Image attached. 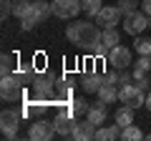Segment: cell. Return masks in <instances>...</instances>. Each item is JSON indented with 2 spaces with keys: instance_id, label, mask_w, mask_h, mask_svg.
Listing matches in <instances>:
<instances>
[{
  "instance_id": "f546056e",
  "label": "cell",
  "mask_w": 151,
  "mask_h": 141,
  "mask_svg": "<svg viewBox=\"0 0 151 141\" xmlns=\"http://www.w3.org/2000/svg\"><path fill=\"white\" fill-rule=\"evenodd\" d=\"M108 50H111V48H108V45L101 40V43H96V45L91 48V53L96 55V58H106V55H108Z\"/></svg>"
},
{
  "instance_id": "f1b7e54d",
  "label": "cell",
  "mask_w": 151,
  "mask_h": 141,
  "mask_svg": "<svg viewBox=\"0 0 151 141\" xmlns=\"http://www.w3.org/2000/svg\"><path fill=\"white\" fill-rule=\"evenodd\" d=\"M134 70H144V73H149V70H151V55H139Z\"/></svg>"
},
{
  "instance_id": "83f0119b",
  "label": "cell",
  "mask_w": 151,
  "mask_h": 141,
  "mask_svg": "<svg viewBox=\"0 0 151 141\" xmlns=\"http://www.w3.org/2000/svg\"><path fill=\"white\" fill-rule=\"evenodd\" d=\"M13 3H15V0H0V18H3V20H8V18L13 15Z\"/></svg>"
},
{
  "instance_id": "d4e9b609",
  "label": "cell",
  "mask_w": 151,
  "mask_h": 141,
  "mask_svg": "<svg viewBox=\"0 0 151 141\" xmlns=\"http://www.w3.org/2000/svg\"><path fill=\"white\" fill-rule=\"evenodd\" d=\"M134 48H136V53L139 55H151V38H136L134 40Z\"/></svg>"
},
{
  "instance_id": "7a4b0ae2",
  "label": "cell",
  "mask_w": 151,
  "mask_h": 141,
  "mask_svg": "<svg viewBox=\"0 0 151 141\" xmlns=\"http://www.w3.org/2000/svg\"><path fill=\"white\" fill-rule=\"evenodd\" d=\"M0 96H3V101H10V103H20L25 101V83L20 81V78L13 73V76H5L0 78Z\"/></svg>"
},
{
  "instance_id": "e575fe53",
  "label": "cell",
  "mask_w": 151,
  "mask_h": 141,
  "mask_svg": "<svg viewBox=\"0 0 151 141\" xmlns=\"http://www.w3.org/2000/svg\"><path fill=\"white\" fill-rule=\"evenodd\" d=\"M149 28H151V18H149Z\"/></svg>"
},
{
  "instance_id": "277c9868",
  "label": "cell",
  "mask_w": 151,
  "mask_h": 141,
  "mask_svg": "<svg viewBox=\"0 0 151 141\" xmlns=\"http://www.w3.org/2000/svg\"><path fill=\"white\" fill-rule=\"evenodd\" d=\"M50 8H53V15L60 20H76L78 13H83L81 0H53Z\"/></svg>"
},
{
  "instance_id": "30bf717a",
  "label": "cell",
  "mask_w": 151,
  "mask_h": 141,
  "mask_svg": "<svg viewBox=\"0 0 151 141\" xmlns=\"http://www.w3.org/2000/svg\"><path fill=\"white\" fill-rule=\"evenodd\" d=\"M96 129L98 126L93 124V121H76V129H73V134H70V139H76V141H91V139H96Z\"/></svg>"
},
{
  "instance_id": "836d02e7",
  "label": "cell",
  "mask_w": 151,
  "mask_h": 141,
  "mask_svg": "<svg viewBox=\"0 0 151 141\" xmlns=\"http://www.w3.org/2000/svg\"><path fill=\"white\" fill-rule=\"evenodd\" d=\"M146 139H149V141H151V134H146Z\"/></svg>"
},
{
  "instance_id": "4fadbf2b",
  "label": "cell",
  "mask_w": 151,
  "mask_h": 141,
  "mask_svg": "<svg viewBox=\"0 0 151 141\" xmlns=\"http://www.w3.org/2000/svg\"><path fill=\"white\" fill-rule=\"evenodd\" d=\"M81 86H83L86 93H98V88L103 86V76L101 73H86L81 78Z\"/></svg>"
},
{
  "instance_id": "cb8c5ba5",
  "label": "cell",
  "mask_w": 151,
  "mask_h": 141,
  "mask_svg": "<svg viewBox=\"0 0 151 141\" xmlns=\"http://www.w3.org/2000/svg\"><path fill=\"white\" fill-rule=\"evenodd\" d=\"M70 106H73V116H86L88 109H91V103H88L86 98H73Z\"/></svg>"
},
{
  "instance_id": "3957f363",
  "label": "cell",
  "mask_w": 151,
  "mask_h": 141,
  "mask_svg": "<svg viewBox=\"0 0 151 141\" xmlns=\"http://www.w3.org/2000/svg\"><path fill=\"white\" fill-rule=\"evenodd\" d=\"M119 101L124 103V106H129V109H141V106H146V96H144V91H141L136 83H126V86L119 88Z\"/></svg>"
},
{
  "instance_id": "603a6c76",
  "label": "cell",
  "mask_w": 151,
  "mask_h": 141,
  "mask_svg": "<svg viewBox=\"0 0 151 141\" xmlns=\"http://www.w3.org/2000/svg\"><path fill=\"white\" fill-rule=\"evenodd\" d=\"M33 10L43 18V20L48 15H53V8H50V3H45V0H33Z\"/></svg>"
},
{
  "instance_id": "ba28073f",
  "label": "cell",
  "mask_w": 151,
  "mask_h": 141,
  "mask_svg": "<svg viewBox=\"0 0 151 141\" xmlns=\"http://www.w3.org/2000/svg\"><path fill=\"white\" fill-rule=\"evenodd\" d=\"M121 20H124V13H121L119 5H103L101 13L96 15V23L101 28H116Z\"/></svg>"
},
{
  "instance_id": "52a82bcc",
  "label": "cell",
  "mask_w": 151,
  "mask_h": 141,
  "mask_svg": "<svg viewBox=\"0 0 151 141\" xmlns=\"http://www.w3.org/2000/svg\"><path fill=\"white\" fill-rule=\"evenodd\" d=\"M55 136V124L53 121H45V119H38L30 124V131H28V139L33 141H50Z\"/></svg>"
},
{
  "instance_id": "d6986e66",
  "label": "cell",
  "mask_w": 151,
  "mask_h": 141,
  "mask_svg": "<svg viewBox=\"0 0 151 141\" xmlns=\"http://www.w3.org/2000/svg\"><path fill=\"white\" fill-rule=\"evenodd\" d=\"M15 73V58H13L10 53H3V58H0V76H13Z\"/></svg>"
},
{
  "instance_id": "9c48e42d",
  "label": "cell",
  "mask_w": 151,
  "mask_h": 141,
  "mask_svg": "<svg viewBox=\"0 0 151 141\" xmlns=\"http://www.w3.org/2000/svg\"><path fill=\"white\" fill-rule=\"evenodd\" d=\"M0 126H3V136H5V139H15L18 126H20V114L13 111V109H5L0 114Z\"/></svg>"
},
{
  "instance_id": "484cf974",
  "label": "cell",
  "mask_w": 151,
  "mask_h": 141,
  "mask_svg": "<svg viewBox=\"0 0 151 141\" xmlns=\"http://www.w3.org/2000/svg\"><path fill=\"white\" fill-rule=\"evenodd\" d=\"M38 23H43V18H40V15H38L35 10H33L30 15H25V18L20 20V28H23V30H33V28H35Z\"/></svg>"
},
{
  "instance_id": "ffe728a7",
  "label": "cell",
  "mask_w": 151,
  "mask_h": 141,
  "mask_svg": "<svg viewBox=\"0 0 151 141\" xmlns=\"http://www.w3.org/2000/svg\"><path fill=\"white\" fill-rule=\"evenodd\" d=\"M101 40L108 45V48H113V45H119V43H121V35H119V30H116V28H103Z\"/></svg>"
},
{
  "instance_id": "2e32d148",
  "label": "cell",
  "mask_w": 151,
  "mask_h": 141,
  "mask_svg": "<svg viewBox=\"0 0 151 141\" xmlns=\"http://www.w3.org/2000/svg\"><path fill=\"white\" fill-rule=\"evenodd\" d=\"M119 98V91H116V83H103L98 88V101L101 103H116Z\"/></svg>"
},
{
  "instance_id": "ac0fdd59",
  "label": "cell",
  "mask_w": 151,
  "mask_h": 141,
  "mask_svg": "<svg viewBox=\"0 0 151 141\" xmlns=\"http://www.w3.org/2000/svg\"><path fill=\"white\" fill-rule=\"evenodd\" d=\"M33 13V0H15L13 3V15L15 18H25V15H30Z\"/></svg>"
},
{
  "instance_id": "7c38bea8",
  "label": "cell",
  "mask_w": 151,
  "mask_h": 141,
  "mask_svg": "<svg viewBox=\"0 0 151 141\" xmlns=\"http://www.w3.org/2000/svg\"><path fill=\"white\" fill-rule=\"evenodd\" d=\"M55 106H58V103H70L73 101V91H70V83L65 81V78H55Z\"/></svg>"
},
{
  "instance_id": "d6a6232c",
  "label": "cell",
  "mask_w": 151,
  "mask_h": 141,
  "mask_svg": "<svg viewBox=\"0 0 151 141\" xmlns=\"http://www.w3.org/2000/svg\"><path fill=\"white\" fill-rule=\"evenodd\" d=\"M146 109L151 111V91H149V96H146Z\"/></svg>"
},
{
  "instance_id": "4316f807",
  "label": "cell",
  "mask_w": 151,
  "mask_h": 141,
  "mask_svg": "<svg viewBox=\"0 0 151 141\" xmlns=\"http://www.w3.org/2000/svg\"><path fill=\"white\" fill-rule=\"evenodd\" d=\"M141 5V0H119V8L124 15H131V13H136Z\"/></svg>"
},
{
  "instance_id": "8992f818",
  "label": "cell",
  "mask_w": 151,
  "mask_h": 141,
  "mask_svg": "<svg viewBox=\"0 0 151 141\" xmlns=\"http://www.w3.org/2000/svg\"><path fill=\"white\" fill-rule=\"evenodd\" d=\"M149 28V15H146L144 10H136L131 13V15H124V30L129 33V35H141V33Z\"/></svg>"
},
{
  "instance_id": "4dcf8cb0",
  "label": "cell",
  "mask_w": 151,
  "mask_h": 141,
  "mask_svg": "<svg viewBox=\"0 0 151 141\" xmlns=\"http://www.w3.org/2000/svg\"><path fill=\"white\" fill-rule=\"evenodd\" d=\"M134 81V73H129V70H119V86H126V83H131Z\"/></svg>"
},
{
  "instance_id": "1f68e13d",
  "label": "cell",
  "mask_w": 151,
  "mask_h": 141,
  "mask_svg": "<svg viewBox=\"0 0 151 141\" xmlns=\"http://www.w3.org/2000/svg\"><path fill=\"white\" fill-rule=\"evenodd\" d=\"M141 10H144L146 15L151 18V0H141Z\"/></svg>"
},
{
  "instance_id": "6da1fadb",
  "label": "cell",
  "mask_w": 151,
  "mask_h": 141,
  "mask_svg": "<svg viewBox=\"0 0 151 141\" xmlns=\"http://www.w3.org/2000/svg\"><path fill=\"white\" fill-rule=\"evenodd\" d=\"M101 35H103V28L98 23H91V20H76L65 30L68 43L78 45V48H86V50H91L96 43H101Z\"/></svg>"
},
{
  "instance_id": "8fae6325",
  "label": "cell",
  "mask_w": 151,
  "mask_h": 141,
  "mask_svg": "<svg viewBox=\"0 0 151 141\" xmlns=\"http://www.w3.org/2000/svg\"><path fill=\"white\" fill-rule=\"evenodd\" d=\"M53 124H55V134L58 136L70 139V134H73V129H76V116L73 114H58Z\"/></svg>"
},
{
  "instance_id": "44dd1931",
  "label": "cell",
  "mask_w": 151,
  "mask_h": 141,
  "mask_svg": "<svg viewBox=\"0 0 151 141\" xmlns=\"http://www.w3.org/2000/svg\"><path fill=\"white\" fill-rule=\"evenodd\" d=\"M81 5H83V13L86 15L96 18L101 13V8H103V0H81Z\"/></svg>"
},
{
  "instance_id": "e0dca14e",
  "label": "cell",
  "mask_w": 151,
  "mask_h": 141,
  "mask_svg": "<svg viewBox=\"0 0 151 141\" xmlns=\"http://www.w3.org/2000/svg\"><path fill=\"white\" fill-rule=\"evenodd\" d=\"M113 121H116L121 129L131 126V124H134V109H129V106H121V109L116 111V116H113Z\"/></svg>"
},
{
  "instance_id": "5bb4252c",
  "label": "cell",
  "mask_w": 151,
  "mask_h": 141,
  "mask_svg": "<svg viewBox=\"0 0 151 141\" xmlns=\"http://www.w3.org/2000/svg\"><path fill=\"white\" fill-rule=\"evenodd\" d=\"M86 119H88V121H93V124H96V126H101L103 121L108 119V111H106V103H101V101H98V103H93L91 109H88V114H86Z\"/></svg>"
},
{
  "instance_id": "7402d4cb",
  "label": "cell",
  "mask_w": 151,
  "mask_h": 141,
  "mask_svg": "<svg viewBox=\"0 0 151 141\" xmlns=\"http://www.w3.org/2000/svg\"><path fill=\"white\" fill-rule=\"evenodd\" d=\"M121 139L124 141H139V139H144V134H141V129L136 124H131V126H126V129L121 131Z\"/></svg>"
},
{
  "instance_id": "5b68a950",
  "label": "cell",
  "mask_w": 151,
  "mask_h": 141,
  "mask_svg": "<svg viewBox=\"0 0 151 141\" xmlns=\"http://www.w3.org/2000/svg\"><path fill=\"white\" fill-rule=\"evenodd\" d=\"M106 63L111 65V68H116V70H124V68H129V65L134 63L131 48H126V45H113V48L108 50V55H106Z\"/></svg>"
},
{
  "instance_id": "9a60e30c",
  "label": "cell",
  "mask_w": 151,
  "mask_h": 141,
  "mask_svg": "<svg viewBox=\"0 0 151 141\" xmlns=\"http://www.w3.org/2000/svg\"><path fill=\"white\" fill-rule=\"evenodd\" d=\"M121 126L119 124H111L106 129H96V141H113V139H121Z\"/></svg>"
}]
</instances>
